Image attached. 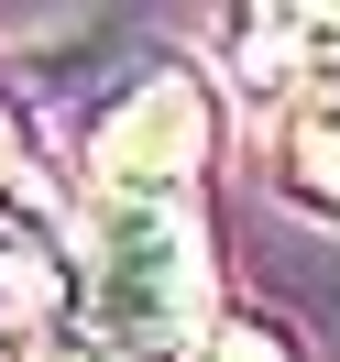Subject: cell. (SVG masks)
<instances>
[{"label": "cell", "mask_w": 340, "mask_h": 362, "mask_svg": "<svg viewBox=\"0 0 340 362\" xmlns=\"http://www.w3.org/2000/svg\"><path fill=\"white\" fill-rule=\"evenodd\" d=\"M77 296H88V340L110 362H176L220 329L209 318V242L176 198H99Z\"/></svg>", "instance_id": "6da1fadb"}, {"label": "cell", "mask_w": 340, "mask_h": 362, "mask_svg": "<svg viewBox=\"0 0 340 362\" xmlns=\"http://www.w3.org/2000/svg\"><path fill=\"white\" fill-rule=\"evenodd\" d=\"M198 154H209V88L198 77H143L132 99H121L110 121H99V198H176L187 176H198Z\"/></svg>", "instance_id": "7a4b0ae2"}, {"label": "cell", "mask_w": 340, "mask_h": 362, "mask_svg": "<svg viewBox=\"0 0 340 362\" xmlns=\"http://www.w3.org/2000/svg\"><path fill=\"white\" fill-rule=\"evenodd\" d=\"M77 252L45 209H0V329H66Z\"/></svg>", "instance_id": "3957f363"}, {"label": "cell", "mask_w": 340, "mask_h": 362, "mask_svg": "<svg viewBox=\"0 0 340 362\" xmlns=\"http://www.w3.org/2000/svg\"><path fill=\"white\" fill-rule=\"evenodd\" d=\"M274 187H286L307 220H329L340 230V77L329 88H307L286 110V143H274Z\"/></svg>", "instance_id": "277c9868"}, {"label": "cell", "mask_w": 340, "mask_h": 362, "mask_svg": "<svg viewBox=\"0 0 340 362\" xmlns=\"http://www.w3.org/2000/svg\"><path fill=\"white\" fill-rule=\"evenodd\" d=\"M307 33H296V11H230V77H242V99H286L296 77H307Z\"/></svg>", "instance_id": "5b68a950"}, {"label": "cell", "mask_w": 340, "mask_h": 362, "mask_svg": "<svg viewBox=\"0 0 340 362\" xmlns=\"http://www.w3.org/2000/svg\"><path fill=\"white\" fill-rule=\"evenodd\" d=\"M187 362H296V340L274 329V318H220V329H209Z\"/></svg>", "instance_id": "8992f818"}, {"label": "cell", "mask_w": 340, "mask_h": 362, "mask_svg": "<svg viewBox=\"0 0 340 362\" xmlns=\"http://www.w3.org/2000/svg\"><path fill=\"white\" fill-rule=\"evenodd\" d=\"M0 187H11V121H0Z\"/></svg>", "instance_id": "52a82bcc"}, {"label": "cell", "mask_w": 340, "mask_h": 362, "mask_svg": "<svg viewBox=\"0 0 340 362\" xmlns=\"http://www.w3.org/2000/svg\"><path fill=\"white\" fill-rule=\"evenodd\" d=\"M0 362H11V351H0Z\"/></svg>", "instance_id": "ba28073f"}]
</instances>
